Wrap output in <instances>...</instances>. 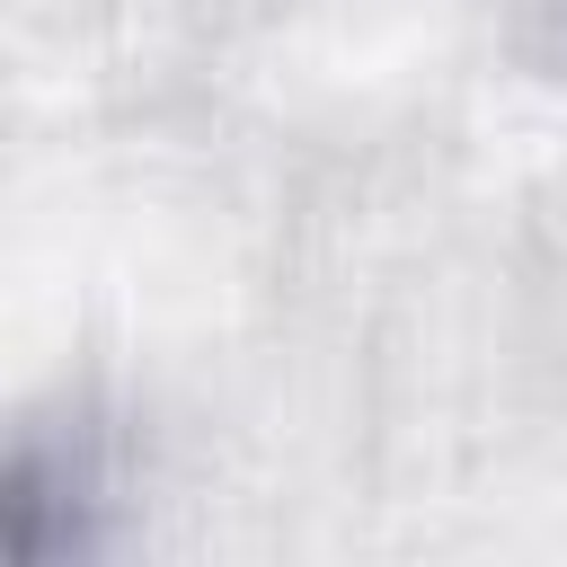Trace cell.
Instances as JSON below:
<instances>
[{"label": "cell", "instance_id": "obj_1", "mask_svg": "<svg viewBox=\"0 0 567 567\" xmlns=\"http://www.w3.org/2000/svg\"><path fill=\"white\" fill-rule=\"evenodd\" d=\"M540 27H549V53L567 62V0H540Z\"/></svg>", "mask_w": 567, "mask_h": 567}]
</instances>
